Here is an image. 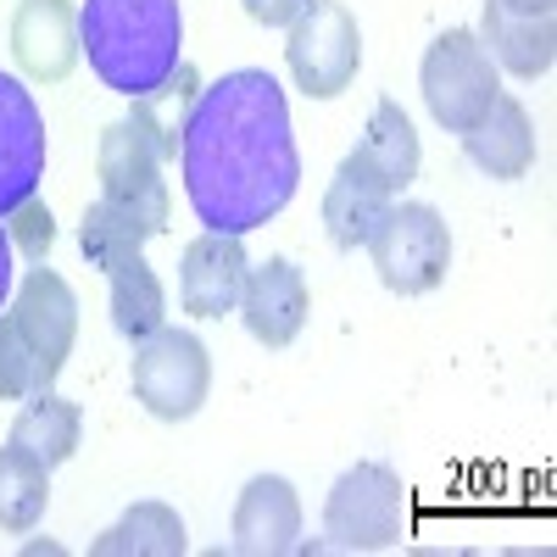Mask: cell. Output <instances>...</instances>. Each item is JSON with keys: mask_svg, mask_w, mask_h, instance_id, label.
Here are the masks:
<instances>
[{"mask_svg": "<svg viewBox=\"0 0 557 557\" xmlns=\"http://www.w3.org/2000/svg\"><path fill=\"white\" fill-rule=\"evenodd\" d=\"M12 285H17V246L7 235V223H0V312L12 307Z\"/></svg>", "mask_w": 557, "mask_h": 557, "instance_id": "28", "label": "cell"}, {"mask_svg": "<svg viewBox=\"0 0 557 557\" xmlns=\"http://www.w3.org/2000/svg\"><path fill=\"white\" fill-rule=\"evenodd\" d=\"M368 257H374L380 285L396 296H430L451 268V228L435 207L424 201H391L385 218L368 235Z\"/></svg>", "mask_w": 557, "mask_h": 557, "instance_id": "4", "label": "cell"}, {"mask_svg": "<svg viewBox=\"0 0 557 557\" xmlns=\"http://www.w3.org/2000/svg\"><path fill=\"white\" fill-rule=\"evenodd\" d=\"M246 235H207L184 246L178 257V307L190 318H223L240 307V290H246V273H251V257L240 246Z\"/></svg>", "mask_w": 557, "mask_h": 557, "instance_id": "11", "label": "cell"}, {"mask_svg": "<svg viewBox=\"0 0 557 557\" xmlns=\"http://www.w3.org/2000/svg\"><path fill=\"white\" fill-rule=\"evenodd\" d=\"M45 507H51V469L23 451V446H0V530L7 535H28Z\"/></svg>", "mask_w": 557, "mask_h": 557, "instance_id": "22", "label": "cell"}, {"mask_svg": "<svg viewBox=\"0 0 557 557\" xmlns=\"http://www.w3.org/2000/svg\"><path fill=\"white\" fill-rule=\"evenodd\" d=\"M39 178H45V117L28 84L0 73V223L28 196H39Z\"/></svg>", "mask_w": 557, "mask_h": 557, "instance_id": "9", "label": "cell"}, {"mask_svg": "<svg viewBox=\"0 0 557 557\" xmlns=\"http://www.w3.org/2000/svg\"><path fill=\"white\" fill-rule=\"evenodd\" d=\"M7 235H12L17 257L45 262V251H51V240H57V218H51V207H45L39 196H28V201L7 218Z\"/></svg>", "mask_w": 557, "mask_h": 557, "instance_id": "26", "label": "cell"}, {"mask_svg": "<svg viewBox=\"0 0 557 557\" xmlns=\"http://www.w3.org/2000/svg\"><path fill=\"white\" fill-rule=\"evenodd\" d=\"M285 62L301 96L312 101H335L351 89L362 67V28L341 0H307V12L290 23L285 39Z\"/></svg>", "mask_w": 557, "mask_h": 557, "instance_id": "7", "label": "cell"}, {"mask_svg": "<svg viewBox=\"0 0 557 557\" xmlns=\"http://www.w3.org/2000/svg\"><path fill=\"white\" fill-rule=\"evenodd\" d=\"M502 7H513V12H552V0H502Z\"/></svg>", "mask_w": 557, "mask_h": 557, "instance_id": "29", "label": "cell"}, {"mask_svg": "<svg viewBox=\"0 0 557 557\" xmlns=\"http://www.w3.org/2000/svg\"><path fill=\"white\" fill-rule=\"evenodd\" d=\"M39 391V374H34V357L17 335L12 312H0V401H17V396H34Z\"/></svg>", "mask_w": 557, "mask_h": 557, "instance_id": "25", "label": "cell"}, {"mask_svg": "<svg viewBox=\"0 0 557 557\" xmlns=\"http://www.w3.org/2000/svg\"><path fill=\"white\" fill-rule=\"evenodd\" d=\"M462 151L491 178H524L535 168V123L513 96H496L491 112L462 134Z\"/></svg>", "mask_w": 557, "mask_h": 557, "instance_id": "17", "label": "cell"}, {"mask_svg": "<svg viewBox=\"0 0 557 557\" xmlns=\"http://www.w3.org/2000/svg\"><path fill=\"white\" fill-rule=\"evenodd\" d=\"M212 391V357L190 330H151L146 341H134V401L162 424H184L196 418Z\"/></svg>", "mask_w": 557, "mask_h": 557, "instance_id": "6", "label": "cell"}, {"mask_svg": "<svg viewBox=\"0 0 557 557\" xmlns=\"http://www.w3.org/2000/svg\"><path fill=\"white\" fill-rule=\"evenodd\" d=\"M418 89H424V107L446 134H469L502 96V78H496V62L485 57L474 28H446L424 51Z\"/></svg>", "mask_w": 557, "mask_h": 557, "instance_id": "5", "label": "cell"}, {"mask_svg": "<svg viewBox=\"0 0 557 557\" xmlns=\"http://www.w3.org/2000/svg\"><path fill=\"white\" fill-rule=\"evenodd\" d=\"M246 318V330L257 346L268 351H285L296 335H301V323L312 312V296H307V278L290 257H268L262 268L246 273V290H240V307Z\"/></svg>", "mask_w": 557, "mask_h": 557, "instance_id": "12", "label": "cell"}, {"mask_svg": "<svg viewBox=\"0 0 557 557\" xmlns=\"http://www.w3.org/2000/svg\"><path fill=\"white\" fill-rule=\"evenodd\" d=\"M78 435H84V412L57 396V391H34V401L17 412V424H12V446L34 451L45 469H62V462L78 451Z\"/></svg>", "mask_w": 557, "mask_h": 557, "instance_id": "20", "label": "cell"}, {"mask_svg": "<svg viewBox=\"0 0 557 557\" xmlns=\"http://www.w3.org/2000/svg\"><path fill=\"white\" fill-rule=\"evenodd\" d=\"M240 7H246L251 23H262V28H290V23L307 12V0H240Z\"/></svg>", "mask_w": 557, "mask_h": 557, "instance_id": "27", "label": "cell"}, {"mask_svg": "<svg viewBox=\"0 0 557 557\" xmlns=\"http://www.w3.org/2000/svg\"><path fill=\"white\" fill-rule=\"evenodd\" d=\"M235 552L240 557H290L301 552V496L285 474H257L235 502Z\"/></svg>", "mask_w": 557, "mask_h": 557, "instance_id": "14", "label": "cell"}, {"mask_svg": "<svg viewBox=\"0 0 557 557\" xmlns=\"http://www.w3.org/2000/svg\"><path fill=\"white\" fill-rule=\"evenodd\" d=\"M480 45L496 67L519 78H546L557 62V12H513L502 0H485Z\"/></svg>", "mask_w": 557, "mask_h": 557, "instance_id": "15", "label": "cell"}, {"mask_svg": "<svg viewBox=\"0 0 557 557\" xmlns=\"http://www.w3.org/2000/svg\"><path fill=\"white\" fill-rule=\"evenodd\" d=\"M178 173L212 235H251L285 212L301 184V151L278 78L262 67H235L201 84L184 117Z\"/></svg>", "mask_w": 557, "mask_h": 557, "instance_id": "1", "label": "cell"}, {"mask_svg": "<svg viewBox=\"0 0 557 557\" xmlns=\"http://www.w3.org/2000/svg\"><path fill=\"white\" fill-rule=\"evenodd\" d=\"M78 57H89V73L112 96L146 101L184 62L178 0H84L78 7Z\"/></svg>", "mask_w": 557, "mask_h": 557, "instance_id": "2", "label": "cell"}, {"mask_svg": "<svg viewBox=\"0 0 557 557\" xmlns=\"http://www.w3.org/2000/svg\"><path fill=\"white\" fill-rule=\"evenodd\" d=\"M96 173H101V196L134 207L139 218H151L157 228H168V178H162V157L151 151V139L139 134L128 117L112 123L101 134V151H96Z\"/></svg>", "mask_w": 557, "mask_h": 557, "instance_id": "10", "label": "cell"}, {"mask_svg": "<svg viewBox=\"0 0 557 557\" xmlns=\"http://www.w3.org/2000/svg\"><path fill=\"white\" fill-rule=\"evenodd\" d=\"M112 278V323H117V335L128 341H146L151 330H162L168 323V290H162V278L146 257H128L123 268L107 273Z\"/></svg>", "mask_w": 557, "mask_h": 557, "instance_id": "24", "label": "cell"}, {"mask_svg": "<svg viewBox=\"0 0 557 557\" xmlns=\"http://www.w3.org/2000/svg\"><path fill=\"white\" fill-rule=\"evenodd\" d=\"M412 530V496L396 469L357 462L323 502V535L335 552H391Z\"/></svg>", "mask_w": 557, "mask_h": 557, "instance_id": "3", "label": "cell"}, {"mask_svg": "<svg viewBox=\"0 0 557 557\" xmlns=\"http://www.w3.org/2000/svg\"><path fill=\"white\" fill-rule=\"evenodd\" d=\"M12 57L23 78L62 84L78 67V12L73 0H23L12 17Z\"/></svg>", "mask_w": 557, "mask_h": 557, "instance_id": "13", "label": "cell"}, {"mask_svg": "<svg viewBox=\"0 0 557 557\" xmlns=\"http://www.w3.org/2000/svg\"><path fill=\"white\" fill-rule=\"evenodd\" d=\"M12 323L34 357V374H39V391H51L57 374L73 357V341H78V296L73 285L57 273V268H28V278L12 296Z\"/></svg>", "mask_w": 557, "mask_h": 557, "instance_id": "8", "label": "cell"}, {"mask_svg": "<svg viewBox=\"0 0 557 557\" xmlns=\"http://www.w3.org/2000/svg\"><path fill=\"white\" fill-rule=\"evenodd\" d=\"M368 184H380V190L396 201L407 184L418 178V162H424V151H418V128H412V117L396 107V101H380L374 107V117H368V128H362V146L346 157Z\"/></svg>", "mask_w": 557, "mask_h": 557, "instance_id": "16", "label": "cell"}, {"mask_svg": "<svg viewBox=\"0 0 557 557\" xmlns=\"http://www.w3.org/2000/svg\"><path fill=\"white\" fill-rule=\"evenodd\" d=\"M157 235H162V228L151 218H139L134 207L107 201V196L96 207H84V223H78V246H84L89 268H101V273H112L128 257H139V251H146V240H157Z\"/></svg>", "mask_w": 557, "mask_h": 557, "instance_id": "18", "label": "cell"}, {"mask_svg": "<svg viewBox=\"0 0 557 557\" xmlns=\"http://www.w3.org/2000/svg\"><path fill=\"white\" fill-rule=\"evenodd\" d=\"M385 207H391V196L380 190V184H368L351 162H341L330 190H323V228H330V240L341 251H357V246H368V235H374V223L385 218Z\"/></svg>", "mask_w": 557, "mask_h": 557, "instance_id": "21", "label": "cell"}, {"mask_svg": "<svg viewBox=\"0 0 557 557\" xmlns=\"http://www.w3.org/2000/svg\"><path fill=\"white\" fill-rule=\"evenodd\" d=\"M196 96H201V78H196V67L190 62H178V73L162 84V89H151L146 101H134V112H128V123L151 139V151L162 157V162H178V139H184V117H190V107H196Z\"/></svg>", "mask_w": 557, "mask_h": 557, "instance_id": "23", "label": "cell"}, {"mask_svg": "<svg viewBox=\"0 0 557 557\" xmlns=\"http://www.w3.org/2000/svg\"><path fill=\"white\" fill-rule=\"evenodd\" d=\"M89 552L96 557H184L190 541H184V519L168 502H134L107 535H96Z\"/></svg>", "mask_w": 557, "mask_h": 557, "instance_id": "19", "label": "cell"}]
</instances>
